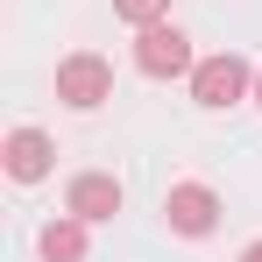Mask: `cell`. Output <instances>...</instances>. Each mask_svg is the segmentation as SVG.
Here are the masks:
<instances>
[{"mask_svg":"<svg viewBox=\"0 0 262 262\" xmlns=\"http://www.w3.org/2000/svg\"><path fill=\"white\" fill-rule=\"evenodd\" d=\"M57 99H64V106H78V114L106 106V99H114V64H106L99 50L64 57V64H57Z\"/></svg>","mask_w":262,"mask_h":262,"instance_id":"cell-1","label":"cell"},{"mask_svg":"<svg viewBox=\"0 0 262 262\" xmlns=\"http://www.w3.org/2000/svg\"><path fill=\"white\" fill-rule=\"evenodd\" d=\"M255 99H262V71H255Z\"/></svg>","mask_w":262,"mask_h":262,"instance_id":"cell-10","label":"cell"},{"mask_svg":"<svg viewBox=\"0 0 262 262\" xmlns=\"http://www.w3.org/2000/svg\"><path fill=\"white\" fill-rule=\"evenodd\" d=\"M64 213H78L92 227V220H114L121 213V184L106 170H85V177H71V191H64Z\"/></svg>","mask_w":262,"mask_h":262,"instance_id":"cell-5","label":"cell"},{"mask_svg":"<svg viewBox=\"0 0 262 262\" xmlns=\"http://www.w3.org/2000/svg\"><path fill=\"white\" fill-rule=\"evenodd\" d=\"M50 156H57V149H50L43 128H14V135H7V177H14V184L50 177Z\"/></svg>","mask_w":262,"mask_h":262,"instance_id":"cell-6","label":"cell"},{"mask_svg":"<svg viewBox=\"0 0 262 262\" xmlns=\"http://www.w3.org/2000/svg\"><path fill=\"white\" fill-rule=\"evenodd\" d=\"M114 14L135 21V29H149V21H163V14H170V0H114Z\"/></svg>","mask_w":262,"mask_h":262,"instance_id":"cell-8","label":"cell"},{"mask_svg":"<svg viewBox=\"0 0 262 262\" xmlns=\"http://www.w3.org/2000/svg\"><path fill=\"white\" fill-rule=\"evenodd\" d=\"M241 262H262V241H255V248H241Z\"/></svg>","mask_w":262,"mask_h":262,"instance_id":"cell-9","label":"cell"},{"mask_svg":"<svg viewBox=\"0 0 262 262\" xmlns=\"http://www.w3.org/2000/svg\"><path fill=\"white\" fill-rule=\"evenodd\" d=\"M248 85H255V71H248V57H234V50H220V57H206L199 71H191V99L199 106H234V99H248Z\"/></svg>","mask_w":262,"mask_h":262,"instance_id":"cell-2","label":"cell"},{"mask_svg":"<svg viewBox=\"0 0 262 262\" xmlns=\"http://www.w3.org/2000/svg\"><path fill=\"white\" fill-rule=\"evenodd\" d=\"M163 220H170V234H213L220 227V199L206 191V184H170L163 191Z\"/></svg>","mask_w":262,"mask_h":262,"instance_id":"cell-4","label":"cell"},{"mask_svg":"<svg viewBox=\"0 0 262 262\" xmlns=\"http://www.w3.org/2000/svg\"><path fill=\"white\" fill-rule=\"evenodd\" d=\"M135 64H142L149 78H184V71H199V64H191V36L170 29V21H149V29L135 36Z\"/></svg>","mask_w":262,"mask_h":262,"instance_id":"cell-3","label":"cell"},{"mask_svg":"<svg viewBox=\"0 0 262 262\" xmlns=\"http://www.w3.org/2000/svg\"><path fill=\"white\" fill-rule=\"evenodd\" d=\"M36 248H43V262H85V220H78V213H71V220H50Z\"/></svg>","mask_w":262,"mask_h":262,"instance_id":"cell-7","label":"cell"}]
</instances>
